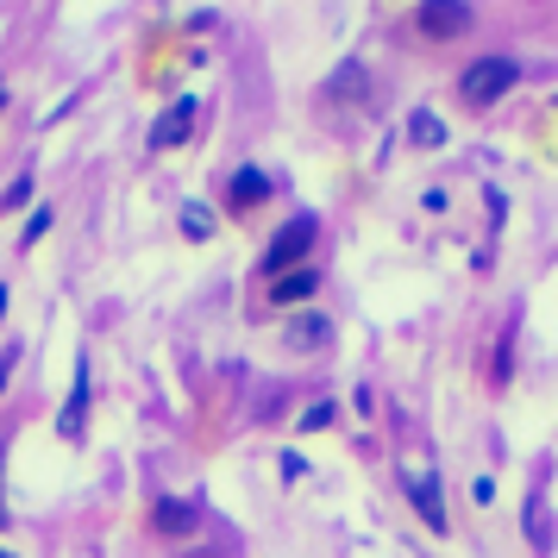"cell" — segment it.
Returning <instances> with one entry per match:
<instances>
[{
  "instance_id": "cell-11",
  "label": "cell",
  "mask_w": 558,
  "mask_h": 558,
  "mask_svg": "<svg viewBox=\"0 0 558 558\" xmlns=\"http://www.w3.org/2000/svg\"><path fill=\"white\" fill-rule=\"evenodd\" d=\"M408 138H414V145H446V126H439V120H433L427 107H421V113L408 120Z\"/></svg>"
},
{
  "instance_id": "cell-13",
  "label": "cell",
  "mask_w": 558,
  "mask_h": 558,
  "mask_svg": "<svg viewBox=\"0 0 558 558\" xmlns=\"http://www.w3.org/2000/svg\"><path fill=\"white\" fill-rule=\"evenodd\" d=\"M51 207H32V220H26V232H20V245H38V239H45V232H51Z\"/></svg>"
},
{
  "instance_id": "cell-1",
  "label": "cell",
  "mask_w": 558,
  "mask_h": 558,
  "mask_svg": "<svg viewBox=\"0 0 558 558\" xmlns=\"http://www.w3.org/2000/svg\"><path fill=\"white\" fill-rule=\"evenodd\" d=\"M314 239H320V220L314 214H289L277 227V239L264 245V257H257V270H264V282L270 277H282V270H295L307 252H314Z\"/></svg>"
},
{
  "instance_id": "cell-12",
  "label": "cell",
  "mask_w": 558,
  "mask_h": 558,
  "mask_svg": "<svg viewBox=\"0 0 558 558\" xmlns=\"http://www.w3.org/2000/svg\"><path fill=\"white\" fill-rule=\"evenodd\" d=\"M182 232H189V239H207V232H214V214H207L202 202H189L182 207Z\"/></svg>"
},
{
  "instance_id": "cell-2",
  "label": "cell",
  "mask_w": 558,
  "mask_h": 558,
  "mask_svg": "<svg viewBox=\"0 0 558 558\" xmlns=\"http://www.w3.org/2000/svg\"><path fill=\"white\" fill-rule=\"evenodd\" d=\"M514 82H521V63H514V57H477V63L458 76V95L471 107H489V101H502Z\"/></svg>"
},
{
  "instance_id": "cell-14",
  "label": "cell",
  "mask_w": 558,
  "mask_h": 558,
  "mask_svg": "<svg viewBox=\"0 0 558 558\" xmlns=\"http://www.w3.org/2000/svg\"><path fill=\"white\" fill-rule=\"evenodd\" d=\"M327 421H332V402H314V408L302 414V427H307V433H314V427H327Z\"/></svg>"
},
{
  "instance_id": "cell-6",
  "label": "cell",
  "mask_w": 558,
  "mask_h": 558,
  "mask_svg": "<svg viewBox=\"0 0 558 558\" xmlns=\"http://www.w3.org/2000/svg\"><path fill=\"white\" fill-rule=\"evenodd\" d=\"M314 289H320V270H302V264H295V270L270 277V302H277V307H295V302H307Z\"/></svg>"
},
{
  "instance_id": "cell-10",
  "label": "cell",
  "mask_w": 558,
  "mask_h": 558,
  "mask_svg": "<svg viewBox=\"0 0 558 558\" xmlns=\"http://www.w3.org/2000/svg\"><path fill=\"white\" fill-rule=\"evenodd\" d=\"M157 527H163V533H189V527H195V508L163 496V502H157Z\"/></svg>"
},
{
  "instance_id": "cell-17",
  "label": "cell",
  "mask_w": 558,
  "mask_h": 558,
  "mask_svg": "<svg viewBox=\"0 0 558 558\" xmlns=\"http://www.w3.org/2000/svg\"><path fill=\"white\" fill-rule=\"evenodd\" d=\"M0 558H13V553H0Z\"/></svg>"
},
{
  "instance_id": "cell-9",
  "label": "cell",
  "mask_w": 558,
  "mask_h": 558,
  "mask_svg": "<svg viewBox=\"0 0 558 558\" xmlns=\"http://www.w3.org/2000/svg\"><path fill=\"white\" fill-rule=\"evenodd\" d=\"M327 314H302V320H289V345H327Z\"/></svg>"
},
{
  "instance_id": "cell-5",
  "label": "cell",
  "mask_w": 558,
  "mask_h": 558,
  "mask_svg": "<svg viewBox=\"0 0 558 558\" xmlns=\"http://www.w3.org/2000/svg\"><path fill=\"white\" fill-rule=\"evenodd\" d=\"M195 120H202V101H195V95L170 101L163 113H157V126H151V151H177L182 138L195 132Z\"/></svg>"
},
{
  "instance_id": "cell-3",
  "label": "cell",
  "mask_w": 558,
  "mask_h": 558,
  "mask_svg": "<svg viewBox=\"0 0 558 558\" xmlns=\"http://www.w3.org/2000/svg\"><path fill=\"white\" fill-rule=\"evenodd\" d=\"M471 0H421L414 7V26H421V38H458V32H471Z\"/></svg>"
},
{
  "instance_id": "cell-16",
  "label": "cell",
  "mask_w": 558,
  "mask_h": 558,
  "mask_svg": "<svg viewBox=\"0 0 558 558\" xmlns=\"http://www.w3.org/2000/svg\"><path fill=\"white\" fill-rule=\"evenodd\" d=\"M0 101H7V82H0Z\"/></svg>"
},
{
  "instance_id": "cell-8",
  "label": "cell",
  "mask_w": 558,
  "mask_h": 558,
  "mask_svg": "<svg viewBox=\"0 0 558 558\" xmlns=\"http://www.w3.org/2000/svg\"><path fill=\"white\" fill-rule=\"evenodd\" d=\"M82 408H88V357H76V389H70V408H63V433L70 439L82 433Z\"/></svg>"
},
{
  "instance_id": "cell-7",
  "label": "cell",
  "mask_w": 558,
  "mask_h": 558,
  "mask_svg": "<svg viewBox=\"0 0 558 558\" xmlns=\"http://www.w3.org/2000/svg\"><path fill=\"white\" fill-rule=\"evenodd\" d=\"M264 195H270V177H264L257 163H245V170L232 177V207H257Z\"/></svg>"
},
{
  "instance_id": "cell-15",
  "label": "cell",
  "mask_w": 558,
  "mask_h": 558,
  "mask_svg": "<svg viewBox=\"0 0 558 558\" xmlns=\"http://www.w3.org/2000/svg\"><path fill=\"white\" fill-rule=\"evenodd\" d=\"M26 195H32V177H20V182H13V189H7V195H0V207H20V202H26Z\"/></svg>"
},
{
  "instance_id": "cell-4",
  "label": "cell",
  "mask_w": 558,
  "mask_h": 558,
  "mask_svg": "<svg viewBox=\"0 0 558 558\" xmlns=\"http://www.w3.org/2000/svg\"><path fill=\"white\" fill-rule=\"evenodd\" d=\"M402 489L414 496L421 521H427L433 533H446V496H439V471H433V464H408V471H402Z\"/></svg>"
}]
</instances>
